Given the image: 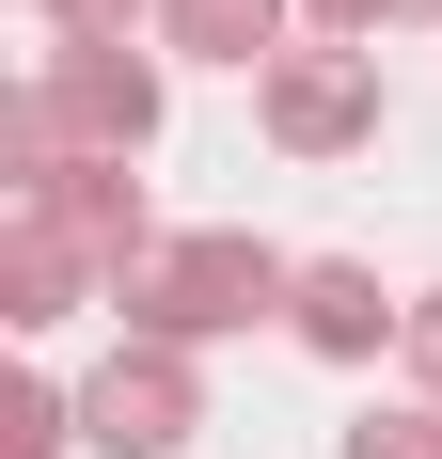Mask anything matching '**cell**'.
Listing matches in <instances>:
<instances>
[{
	"instance_id": "1",
	"label": "cell",
	"mask_w": 442,
	"mask_h": 459,
	"mask_svg": "<svg viewBox=\"0 0 442 459\" xmlns=\"http://www.w3.org/2000/svg\"><path fill=\"white\" fill-rule=\"evenodd\" d=\"M285 301H301V254H268L253 222H190L174 254H158V270L111 301V317L158 333V349H221V333H268Z\"/></svg>"
},
{
	"instance_id": "2",
	"label": "cell",
	"mask_w": 442,
	"mask_h": 459,
	"mask_svg": "<svg viewBox=\"0 0 442 459\" xmlns=\"http://www.w3.org/2000/svg\"><path fill=\"white\" fill-rule=\"evenodd\" d=\"M16 80H32L64 159H158V127H174V48H64L47 32Z\"/></svg>"
},
{
	"instance_id": "3",
	"label": "cell",
	"mask_w": 442,
	"mask_h": 459,
	"mask_svg": "<svg viewBox=\"0 0 442 459\" xmlns=\"http://www.w3.org/2000/svg\"><path fill=\"white\" fill-rule=\"evenodd\" d=\"M206 428V349H158V333H111L80 380V444L95 459H174Z\"/></svg>"
},
{
	"instance_id": "4",
	"label": "cell",
	"mask_w": 442,
	"mask_h": 459,
	"mask_svg": "<svg viewBox=\"0 0 442 459\" xmlns=\"http://www.w3.org/2000/svg\"><path fill=\"white\" fill-rule=\"evenodd\" d=\"M253 127H268V159H363L379 143V48H285L253 80Z\"/></svg>"
},
{
	"instance_id": "5",
	"label": "cell",
	"mask_w": 442,
	"mask_h": 459,
	"mask_svg": "<svg viewBox=\"0 0 442 459\" xmlns=\"http://www.w3.org/2000/svg\"><path fill=\"white\" fill-rule=\"evenodd\" d=\"M0 222H64V238L95 254V270H111V301H127V285L158 270V254H174V222H158L142 159H64L47 190H16V206H0Z\"/></svg>"
},
{
	"instance_id": "6",
	"label": "cell",
	"mask_w": 442,
	"mask_h": 459,
	"mask_svg": "<svg viewBox=\"0 0 442 459\" xmlns=\"http://www.w3.org/2000/svg\"><path fill=\"white\" fill-rule=\"evenodd\" d=\"M285 333H301L316 365H395V333H411V285H379L363 254H301V301H285Z\"/></svg>"
},
{
	"instance_id": "7",
	"label": "cell",
	"mask_w": 442,
	"mask_h": 459,
	"mask_svg": "<svg viewBox=\"0 0 442 459\" xmlns=\"http://www.w3.org/2000/svg\"><path fill=\"white\" fill-rule=\"evenodd\" d=\"M158 48L174 64H221V80H268L301 48V0H158Z\"/></svg>"
},
{
	"instance_id": "8",
	"label": "cell",
	"mask_w": 442,
	"mask_h": 459,
	"mask_svg": "<svg viewBox=\"0 0 442 459\" xmlns=\"http://www.w3.org/2000/svg\"><path fill=\"white\" fill-rule=\"evenodd\" d=\"M80 301H111V270H95L80 238H64V222H0V317H16V333H64Z\"/></svg>"
},
{
	"instance_id": "9",
	"label": "cell",
	"mask_w": 442,
	"mask_h": 459,
	"mask_svg": "<svg viewBox=\"0 0 442 459\" xmlns=\"http://www.w3.org/2000/svg\"><path fill=\"white\" fill-rule=\"evenodd\" d=\"M80 444V380H0V459H64Z\"/></svg>"
},
{
	"instance_id": "10",
	"label": "cell",
	"mask_w": 442,
	"mask_h": 459,
	"mask_svg": "<svg viewBox=\"0 0 442 459\" xmlns=\"http://www.w3.org/2000/svg\"><path fill=\"white\" fill-rule=\"evenodd\" d=\"M332 459H442V396H379V412H348Z\"/></svg>"
},
{
	"instance_id": "11",
	"label": "cell",
	"mask_w": 442,
	"mask_h": 459,
	"mask_svg": "<svg viewBox=\"0 0 442 459\" xmlns=\"http://www.w3.org/2000/svg\"><path fill=\"white\" fill-rule=\"evenodd\" d=\"M32 32H64V48H158V0H32Z\"/></svg>"
},
{
	"instance_id": "12",
	"label": "cell",
	"mask_w": 442,
	"mask_h": 459,
	"mask_svg": "<svg viewBox=\"0 0 442 459\" xmlns=\"http://www.w3.org/2000/svg\"><path fill=\"white\" fill-rule=\"evenodd\" d=\"M395 380L442 396V285H411V333H395Z\"/></svg>"
},
{
	"instance_id": "13",
	"label": "cell",
	"mask_w": 442,
	"mask_h": 459,
	"mask_svg": "<svg viewBox=\"0 0 442 459\" xmlns=\"http://www.w3.org/2000/svg\"><path fill=\"white\" fill-rule=\"evenodd\" d=\"M301 32H316V48H379V32H395V0H301Z\"/></svg>"
},
{
	"instance_id": "14",
	"label": "cell",
	"mask_w": 442,
	"mask_h": 459,
	"mask_svg": "<svg viewBox=\"0 0 442 459\" xmlns=\"http://www.w3.org/2000/svg\"><path fill=\"white\" fill-rule=\"evenodd\" d=\"M395 16H427V32H442V0H395Z\"/></svg>"
}]
</instances>
